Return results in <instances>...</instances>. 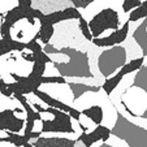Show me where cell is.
Masks as SVG:
<instances>
[{
  "label": "cell",
  "mask_w": 147,
  "mask_h": 147,
  "mask_svg": "<svg viewBox=\"0 0 147 147\" xmlns=\"http://www.w3.org/2000/svg\"><path fill=\"white\" fill-rule=\"evenodd\" d=\"M26 50L31 51L34 53L33 69L28 76H18L16 73L12 74L14 78V82L8 83L9 91L13 94H33L35 90L42 86V77L45 76L47 64H52L53 60L45 52L43 46L39 45V40L34 36L31 40L26 43Z\"/></svg>",
  "instance_id": "6da1fadb"
},
{
  "label": "cell",
  "mask_w": 147,
  "mask_h": 147,
  "mask_svg": "<svg viewBox=\"0 0 147 147\" xmlns=\"http://www.w3.org/2000/svg\"><path fill=\"white\" fill-rule=\"evenodd\" d=\"M43 50L47 55H51V53H67L69 56L70 61L68 64H59L55 61L52 63L56 69L61 73L63 77H94L89 65V56L85 52H81V51L70 47H65L61 48V50L59 48L57 50V48H53L52 45H50V43L46 45L43 47Z\"/></svg>",
  "instance_id": "7a4b0ae2"
},
{
  "label": "cell",
  "mask_w": 147,
  "mask_h": 147,
  "mask_svg": "<svg viewBox=\"0 0 147 147\" xmlns=\"http://www.w3.org/2000/svg\"><path fill=\"white\" fill-rule=\"evenodd\" d=\"M80 17H82V13L80 12V9L74 8V7H68L65 9L56 12H51V13L46 14L42 11L36 9L35 12V18L39 21L40 28H39L38 33H36L35 38L40 42L42 45H48L51 40V38L53 36L55 29L53 26L59 22L63 21H68V20H78Z\"/></svg>",
  "instance_id": "3957f363"
},
{
  "label": "cell",
  "mask_w": 147,
  "mask_h": 147,
  "mask_svg": "<svg viewBox=\"0 0 147 147\" xmlns=\"http://www.w3.org/2000/svg\"><path fill=\"white\" fill-rule=\"evenodd\" d=\"M112 134L125 141L130 147H147V129L130 122L121 112H117V120Z\"/></svg>",
  "instance_id": "277c9868"
},
{
  "label": "cell",
  "mask_w": 147,
  "mask_h": 147,
  "mask_svg": "<svg viewBox=\"0 0 147 147\" xmlns=\"http://www.w3.org/2000/svg\"><path fill=\"white\" fill-rule=\"evenodd\" d=\"M128 53L122 46H113L108 50L103 51L98 59V68L103 77L108 78L111 74H113L119 68H122L126 64Z\"/></svg>",
  "instance_id": "5b68a950"
},
{
  "label": "cell",
  "mask_w": 147,
  "mask_h": 147,
  "mask_svg": "<svg viewBox=\"0 0 147 147\" xmlns=\"http://www.w3.org/2000/svg\"><path fill=\"white\" fill-rule=\"evenodd\" d=\"M120 24H121V20H120L119 12L111 7L99 11L89 21L90 30L94 38H100V35L107 30H117L120 29Z\"/></svg>",
  "instance_id": "8992f818"
},
{
  "label": "cell",
  "mask_w": 147,
  "mask_h": 147,
  "mask_svg": "<svg viewBox=\"0 0 147 147\" xmlns=\"http://www.w3.org/2000/svg\"><path fill=\"white\" fill-rule=\"evenodd\" d=\"M47 113L52 115V120H46L42 117L40 120V131L45 133H73V119L69 113L60 109L47 107L46 108Z\"/></svg>",
  "instance_id": "52a82bcc"
},
{
  "label": "cell",
  "mask_w": 147,
  "mask_h": 147,
  "mask_svg": "<svg viewBox=\"0 0 147 147\" xmlns=\"http://www.w3.org/2000/svg\"><path fill=\"white\" fill-rule=\"evenodd\" d=\"M35 12L36 8L33 7H24L17 4L14 8L8 11L4 14V21L0 25V34L1 36L11 35V30L14 26V24L21 21V20H28L29 22L33 25L34 20H35Z\"/></svg>",
  "instance_id": "ba28073f"
},
{
  "label": "cell",
  "mask_w": 147,
  "mask_h": 147,
  "mask_svg": "<svg viewBox=\"0 0 147 147\" xmlns=\"http://www.w3.org/2000/svg\"><path fill=\"white\" fill-rule=\"evenodd\" d=\"M143 63H144V56L133 59V60H130L129 63H126L122 68H120V70L115 76L106 78V81H104L102 85V89L104 90V92H106L107 95H111L112 92L117 89V86L120 85L122 78L126 74H130V73H133V72H138V70L143 67Z\"/></svg>",
  "instance_id": "9c48e42d"
},
{
  "label": "cell",
  "mask_w": 147,
  "mask_h": 147,
  "mask_svg": "<svg viewBox=\"0 0 147 147\" xmlns=\"http://www.w3.org/2000/svg\"><path fill=\"white\" fill-rule=\"evenodd\" d=\"M17 109L4 108L0 111V131H11V133H20L25 129L26 120L22 117L16 116Z\"/></svg>",
  "instance_id": "30bf717a"
},
{
  "label": "cell",
  "mask_w": 147,
  "mask_h": 147,
  "mask_svg": "<svg viewBox=\"0 0 147 147\" xmlns=\"http://www.w3.org/2000/svg\"><path fill=\"white\" fill-rule=\"evenodd\" d=\"M33 94L35 95L38 99H40L47 107H52V108H56V109H60V111L67 112V113L70 115V117H72L74 121L81 122V116H82V113H81V111H78L77 108H73V107L68 106V104H65V103L60 102L59 99H55V98L51 96L50 94L42 91V90H39V89L35 90Z\"/></svg>",
  "instance_id": "8fae6325"
},
{
  "label": "cell",
  "mask_w": 147,
  "mask_h": 147,
  "mask_svg": "<svg viewBox=\"0 0 147 147\" xmlns=\"http://www.w3.org/2000/svg\"><path fill=\"white\" fill-rule=\"evenodd\" d=\"M129 28H130V22L126 21L124 25L117 30H113V33H111L107 36H102V38H94L92 39V45L96 47H113V46L121 45L122 42L126 40L129 34Z\"/></svg>",
  "instance_id": "7c38bea8"
},
{
  "label": "cell",
  "mask_w": 147,
  "mask_h": 147,
  "mask_svg": "<svg viewBox=\"0 0 147 147\" xmlns=\"http://www.w3.org/2000/svg\"><path fill=\"white\" fill-rule=\"evenodd\" d=\"M111 136L112 131L109 128H107L104 125H96V128L92 131H90V133L82 131L77 137V141L81 142L85 147H92L98 142H108Z\"/></svg>",
  "instance_id": "4fadbf2b"
},
{
  "label": "cell",
  "mask_w": 147,
  "mask_h": 147,
  "mask_svg": "<svg viewBox=\"0 0 147 147\" xmlns=\"http://www.w3.org/2000/svg\"><path fill=\"white\" fill-rule=\"evenodd\" d=\"M14 99L18 100V103L21 106L24 107L26 112V122H25V131L24 134H30L31 131H34V128H35V122L36 121H40L42 120V113H39L38 111L34 109V107L31 106V103L28 102L26 96L24 94H13Z\"/></svg>",
  "instance_id": "5bb4252c"
},
{
  "label": "cell",
  "mask_w": 147,
  "mask_h": 147,
  "mask_svg": "<svg viewBox=\"0 0 147 147\" xmlns=\"http://www.w3.org/2000/svg\"><path fill=\"white\" fill-rule=\"evenodd\" d=\"M34 147H76L77 139L60 138V137H39L31 139Z\"/></svg>",
  "instance_id": "9a60e30c"
},
{
  "label": "cell",
  "mask_w": 147,
  "mask_h": 147,
  "mask_svg": "<svg viewBox=\"0 0 147 147\" xmlns=\"http://www.w3.org/2000/svg\"><path fill=\"white\" fill-rule=\"evenodd\" d=\"M25 50H26V43L14 40L11 35L1 36V39H0V57L3 55H7V53L14 52V51L22 52Z\"/></svg>",
  "instance_id": "2e32d148"
},
{
  "label": "cell",
  "mask_w": 147,
  "mask_h": 147,
  "mask_svg": "<svg viewBox=\"0 0 147 147\" xmlns=\"http://www.w3.org/2000/svg\"><path fill=\"white\" fill-rule=\"evenodd\" d=\"M133 39L137 45L139 46V48L142 50V53L146 57L147 56V17H144L142 20V22L139 24V26L134 30L133 33Z\"/></svg>",
  "instance_id": "e0dca14e"
},
{
  "label": "cell",
  "mask_w": 147,
  "mask_h": 147,
  "mask_svg": "<svg viewBox=\"0 0 147 147\" xmlns=\"http://www.w3.org/2000/svg\"><path fill=\"white\" fill-rule=\"evenodd\" d=\"M131 89H142L143 91L147 92V67H142L137 72L133 81V85H131ZM139 117L147 120V109L142 115H139Z\"/></svg>",
  "instance_id": "ac0fdd59"
},
{
  "label": "cell",
  "mask_w": 147,
  "mask_h": 147,
  "mask_svg": "<svg viewBox=\"0 0 147 147\" xmlns=\"http://www.w3.org/2000/svg\"><path fill=\"white\" fill-rule=\"evenodd\" d=\"M81 113H82V116H86L87 119H90L95 125H102V121H103V119H104V111H103V108L100 106H98V104L82 109Z\"/></svg>",
  "instance_id": "d6986e66"
},
{
  "label": "cell",
  "mask_w": 147,
  "mask_h": 147,
  "mask_svg": "<svg viewBox=\"0 0 147 147\" xmlns=\"http://www.w3.org/2000/svg\"><path fill=\"white\" fill-rule=\"evenodd\" d=\"M69 87L72 89L74 94V99H78L81 95L85 92H99L102 90V86H89V85H82V83H69Z\"/></svg>",
  "instance_id": "ffe728a7"
},
{
  "label": "cell",
  "mask_w": 147,
  "mask_h": 147,
  "mask_svg": "<svg viewBox=\"0 0 147 147\" xmlns=\"http://www.w3.org/2000/svg\"><path fill=\"white\" fill-rule=\"evenodd\" d=\"M144 17H147V0L142 1L141 5L137 7L136 9H133V11L129 13L128 21L129 22H137L139 20H143Z\"/></svg>",
  "instance_id": "44dd1931"
},
{
  "label": "cell",
  "mask_w": 147,
  "mask_h": 147,
  "mask_svg": "<svg viewBox=\"0 0 147 147\" xmlns=\"http://www.w3.org/2000/svg\"><path fill=\"white\" fill-rule=\"evenodd\" d=\"M78 28H80L81 34H82V35L85 36V39H86V40L92 42V39H94V36H92L91 30H90L89 22H87V21H86V18H85V17H83V16L78 18Z\"/></svg>",
  "instance_id": "7402d4cb"
},
{
  "label": "cell",
  "mask_w": 147,
  "mask_h": 147,
  "mask_svg": "<svg viewBox=\"0 0 147 147\" xmlns=\"http://www.w3.org/2000/svg\"><path fill=\"white\" fill-rule=\"evenodd\" d=\"M47 83H52V85H65L67 80L63 76H43L42 77V85H47Z\"/></svg>",
  "instance_id": "603a6c76"
},
{
  "label": "cell",
  "mask_w": 147,
  "mask_h": 147,
  "mask_svg": "<svg viewBox=\"0 0 147 147\" xmlns=\"http://www.w3.org/2000/svg\"><path fill=\"white\" fill-rule=\"evenodd\" d=\"M141 0H124L122 3V11L124 13H130L133 9H136L137 7L141 5Z\"/></svg>",
  "instance_id": "cb8c5ba5"
},
{
  "label": "cell",
  "mask_w": 147,
  "mask_h": 147,
  "mask_svg": "<svg viewBox=\"0 0 147 147\" xmlns=\"http://www.w3.org/2000/svg\"><path fill=\"white\" fill-rule=\"evenodd\" d=\"M95 0H70V3L73 4V7L77 9H86Z\"/></svg>",
  "instance_id": "d4e9b609"
},
{
  "label": "cell",
  "mask_w": 147,
  "mask_h": 147,
  "mask_svg": "<svg viewBox=\"0 0 147 147\" xmlns=\"http://www.w3.org/2000/svg\"><path fill=\"white\" fill-rule=\"evenodd\" d=\"M99 147H113V146H111V144H108L107 142H102V144H100Z\"/></svg>",
  "instance_id": "484cf974"
},
{
  "label": "cell",
  "mask_w": 147,
  "mask_h": 147,
  "mask_svg": "<svg viewBox=\"0 0 147 147\" xmlns=\"http://www.w3.org/2000/svg\"><path fill=\"white\" fill-rule=\"evenodd\" d=\"M1 142H3V138H1V136H0V143H1Z\"/></svg>",
  "instance_id": "4316f807"
}]
</instances>
